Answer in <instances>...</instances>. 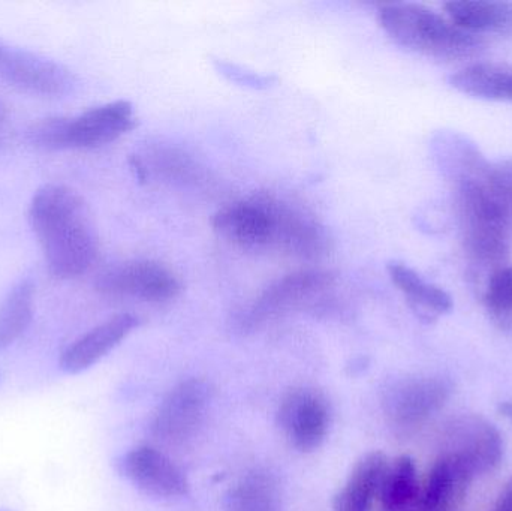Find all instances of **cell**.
Masks as SVG:
<instances>
[{"mask_svg":"<svg viewBox=\"0 0 512 511\" xmlns=\"http://www.w3.org/2000/svg\"><path fill=\"white\" fill-rule=\"evenodd\" d=\"M277 422L294 449L310 453L319 449L330 428V408L321 392L298 387L283 396Z\"/></svg>","mask_w":512,"mask_h":511,"instance_id":"cell-7","label":"cell"},{"mask_svg":"<svg viewBox=\"0 0 512 511\" xmlns=\"http://www.w3.org/2000/svg\"><path fill=\"white\" fill-rule=\"evenodd\" d=\"M334 276L322 270H303L283 276L265 288L255 300L243 326L256 327L283 312L291 311L333 287Z\"/></svg>","mask_w":512,"mask_h":511,"instance_id":"cell-11","label":"cell"},{"mask_svg":"<svg viewBox=\"0 0 512 511\" xmlns=\"http://www.w3.org/2000/svg\"><path fill=\"white\" fill-rule=\"evenodd\" d=\"M384 453L370 452L354 465L333 500V511H372L388 467Z\"/></svg>","mask_w":512,"mask_h":511,"instance_id":"cell-16","label":"cell"},{"mask_svg":"<svg viewBox=\"0 0 512 511\" xmlns=\"http://www.w3.org/2000/svg\"><path fill=\"white\" fill-rule=\"evenodd\" d=\"M484 308L493 323L505 332L512 330V266L490 273L483 293Z\"/></svg>","mask_w":512,"mask_h":511,"instance_id":"cell-23","label":"cell"},{"mask_svg":"<svg viewBox=\"0 0 512 511\" xmlns=\"http://www.w3.org/2000/svg\"><path fill=\"white\" fill-rule=\"evenodd\" d=\"M0 511H12V510H0Z\"/></svg>","mask_w":512,"mask_h":511,"instance_id":"cell-28","label":"cell"},{"mask_svg":"<svg viewBox=\"0 0 512 511\" xmlns=\"http://www.w3.org/2000/svg\"><path fill=\"white\" fill-rule=\"evenodd\" d=\"M448 84L471 98L512 102V63H472L454 72Z\"/></svg>","mask_w":512,"mask_h":511,"instance_id":"cell-19","label":"cell"},{"mask_svg":"<svg viewBox=\"0 0 512 511\" xmlns=\"http://www.w3.org/2000/svg\"><path fill=\"white\" fill-rule=\"evenodd\" d=\"M0 81L44 98H60L74 90L75 77L68 68L41 54L14 47L0 39Z\"/></svg>","mask_w":512,"mask_h":511,"instance_id":"cell-5","label":"cell"},{"mask_svg":"<svg viewBox=\"0 0 512 511\" xmlns=\"http://www.w3.org/2000/svg\"><path fill=\"white\" fill-rule=\"evenodd\" d=\"M134 107L114 101L75 117H53L36 123L30 132L33 143L45 149H95L113 143L134 129Z\"/></svg>","mask_w":512,"mask_h":511,"instance_id":"cell-4","label":"cell"},{"mask_svg":"<svg viewBox=\"0 0 512 511\" xmlns=\"http://www.w3.org/2000/svg\"><path fill=\"white\" fill-rule=\"evenodd\" d=\"M453 392L450 381L439 377H418L397 381L384 395V411L397 428L421 425L438 413Z\"/></svg>","mask_w":512,"mask_h":511,"instance_id":"cell-9","label":"cell"},{"mask_svg":"<svg viewBox=\"0 0 512 511\" xmlns=\"http://www.w3.org/2000/svg\"><path fill=\"white\" fill-rule=\"evenodd\" d=\"M227 511H282L279 489L267 473L248 474L225 498Z\"/></svg>","mask_w":512,"mask_h":511,"instance_id":"cell-21","label":"cell"},{"mask_svg":"<svg viewBox=\"0 0 512 511\" xmlns=\"http://www.w3.org/2000/svg\"><path fill=\"white\" fill-rule=\"evenodd\" d=\"M420 483L414 459L399 456L388 462L384 480H382L379 501L382 511H420Z\"/></svg>","mask_w":512,"mask_h":511,"instance_id":"cell-20","label":"cell"},{"mask_svg":"<svg viewBox=\"0 0 512 511\" xmlns=\"http://www.w3.org/2000/svg\"><path fill=\"white\" fill-rule=\"evenodd\" d=\"M447 17L468 33L512 36L510 0H453L445 3Z\"/></svg>","mask_w":512,"mask_h":511,"instance_id":"cell-18","label":"cell"},{"mask_svg":"<svg viewBox=\"0 0 512 511\" xmlns=\"http://www.w3.org/2000/svg\"><path fill=\"white\" fill-rule=\"evenodd\" d=\"M212 224L222 239L246 251L273 249L319 260L333 249L330 233L312 213L271 192H258L222 207Z\"/></svg>","mask_w":512,"mask_h":511,"instance_id":"cell-1","label":"cell"},{"mask_svg":"<svg viewBox=\"0 0 512 511\" xmlns=\"http://www.w3.org/2000/svg\"><path fill=\"white\" fill-rule=\"evenodd\" d=\"M499 411H501L502 414H504L507 419L512 420V401L511 402H504V404H501V407H499Z\"/></svg>","mask_w":512,"mask_h":511,"instance_id":"cell-27","label":"cell"},{"mask_svg":"<svg viewBox=\"0 0 512 511\" xmlns=\"http://www.w3.org/2000/svg\"><path fill=\"white\" fill-rule=\"evenodd\" d=\"M212 390L201 378H189L177 384L165 396L153 416V437L164 443H182L197 431L209 408Z\"/></svg>","mask_w":512,"mask_h":511,"instance_id":"cell-6","label":"cell"},{"mask_svg":"<svg viewBox=\"0 0 512 511\" xmlns=\"http://www.w3.org/2000/svg\"><path fill=\"white\" fill-rule=\"evenodd\" d=\"M379 23L397 44L436 60L472 59L484 48L478 36L460 29L450 18L417 3L382 6Z\"/></svg>","mask_w":512,"mask_h":511,"instance_id":"cell-3","label":"cell"},{"mask_svg":"<svg viewBox=\"0 0 512 511\" xmlns=\"http://www.w3.org/2000/svg\"><path fill=\"white\" fill-rule=\"evenodd\" d=\"M120 474L150 497L171 500L189 494L185 473L158 449L137 447L117 462Z\"/></svg>","mask_w":512,"mask_h":511,"instance_id":"cell-10","label":"cell"},{"mask_svg":"<svg viewBox=\"0 0 512 511\" xmlns=\"http://www.w3.org/2000/svg\"><path fill=\"white\" fill-rule=\"evenodd\" d=\"M29 221L56 278H75L92 266L98 236L86 203L74 189L56 183L42 186L30 203Z\"/></svg>","mask_w":512,"mask_h":511,"instance_id":"cell-2","label":"cell"},{"mask_svg":"<svg viewBox=\"0 0 512 511\" xmlns=\"http://www.w3.org/2000/svg\"><path fill=\"white\" fill-rule=\"evenodd\" d=\"M219 69H221L222 74L228 75L231 80L239 81V83L246 84V86L261 87L270 83V78L256 75L254 72H245L239 66L231 65V63H221Z\"/></svg>","mask_w":512,"mask_h":511,"instance_id":"cell-24","label":"cell"},{"mask_svg":"<svg viewBox=\"0 0 512 511\" xmlns=\"http://www.w3.org/2000/svg\"><path fill=\"white\" fill-rule=\"evenodd\" d=\"M493 511H512V477L508 480L505 485L504 491H502L501 497L498 498L495 510Z\"/></svg>","mask_w":512,"mask_h":511,"instance_id":"cell-25","label":"cell"},{"mask_svg":"<svg viewBox=\"0 0 512 511\" xmlns=\"http://www.w3.org/2000/svg\"><path fill=\"white\" fill-rule=\"evenodd\" d=\"M475 474L457 456L444 452L430 470L418 500L420 511H451L463 500Z\"/></svg>","mask_w":512,"mask_h":511,"instance_id":"cell-15","label":"cell"},{"mask_svg":"<svg viewBox=\"0 0 512 511\" xmlns=\"http://www.w3.org/2000/svg\"><path fill=\"white\" fill-rule=\"evenodd\" d=\"M35 285L30 279L18 282L0 305V353L17 341L33 317Z\"/></svg>","mask_w":512,"mask_h":511,"instance_id":"cell-22","label":"cell"},{"mask_svg":"<svg viewBox=\"0 0 512 511\" xmlns=\"http://www.w3.org/2000/svg\"><path fill=\"white\" fill-rule=\"evenodd\" d=\"M499 173H501L502 179H504L505 185L508 186L512 194V159L501 162L498 164Z\"/></svg>","mask_w":512,"mask_h":511,"instance_id":"cell-26","label":"cell"},{"mask_svg":"<svg viewBox=\"0 0 512 511\" xmlns=\"http://www.w3.org/2000/svg\"><path fill=\"white\" fill-rule=\"evenodd\" d=\"M98 290L110 296L131 297L144 302H168L182 290L179 278L158 261L134 260L105 270Z\"/></svg>","mask_w":512,"mask_h":511,"instance_id":"cell-8","label":"cell"},{"mask_svg":"<svg viewBox=\"0 0 512 511\" xmlns=\"http://www.w3.org/2000/svg\"><path fill=\"white\" fill-rule=\"evenodd\" d=\"M387 270L391 281L420 320L433 323L442 315L450 314L454 303L447 291L430 284L414 269L399 261L388 264Z\"/></svg>","mask_w":512,"mask_h":511,"instance_id":"cell-17","label":"cell"},{"mask_svg":"<svg viewBox=\"0 0 512 511\" xmlns=\"http://www.w3.org/2000/svg\"><path fill=\"white\" fill-rule=\"evenodd\" d=\"M430 152L436 167L453 189L489 179L496 171L468 135L457 131L436 132L430 141Z\"/></svg>","mask_w":512,"mask_h":511,"instance_id":"cell-12","label":"cell"},{"mask_svg":"<svg viewBox=\"0 0 512 511\" xmlns=\"http://www.w3.org/2000/svg\"><path fill=\"white\" fill-rule=\"evenodd\" d=\"M448 449L465 462L475 476L495 470L504 456L501 432L483 417L463 416L448 425Z\"/></svg>","mask_w":512,"mask_h":511,"instance_id":"cell-13","label":"cell"},{"mask_svg":"<svg viewBox=\"0 0 512 511\" xmlns=\"http://www.w3.org/2000/svg\"><path fill=\"white\" fill-rule=\"evenodd\" d=\"M138 327V318L132 314H119L96 326L86 335L72 342L62 356L60 368L66 374H80L104 359L119 347Z\"/></svg>","mask_w":512,"mask_h":511,"instance_id":"cell-14","label":"cell"}]
</instances>
